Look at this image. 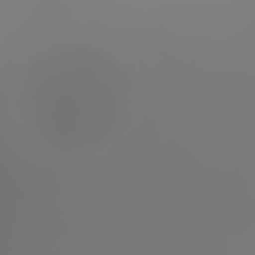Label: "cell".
Returning a JSON list of instances; mask_svg holds the SVG:
<instances>
[{
    "label": "cell",
    "mask_w": 255,
    "mask_h": 255,
    "mask_svg": "<svg viewBox=\"0 0 255 255\" xmlns=\"http://www.w3.org/2000/svg\"><path fill=\"white\" fill-rule=\"evenodd\" d=\"M24 131L64 159L104 151L131 120V72L104 44L60 40L20 76Z\"/></svg>",
    "instance_id": "cell-1"
}]
</instances>
